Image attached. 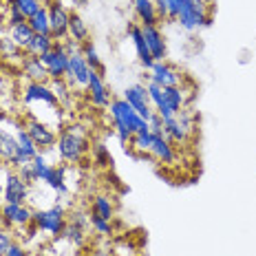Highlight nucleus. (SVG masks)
Segmentation results:
<instances>
[{"mask_svg": "<svg viewBox=\"0 0 256 256\" xmlns=\"http://www.w3.org/2000/svg\"><path fill=\"white\" fill-rule=\"evenodd\" d=\"M56 150H58V157H60L64 164H71V166L82 164L84 157L90 152L88 132L84 130V126H80V124L62 126L60 132H58Z\"/></svg>", "mask_w": 256, "mask_h": 256, "instance_id": "obj_1", "label": "nucleus"}, {"mask_svg": "<svg viewBox=\"0 0 256 256\" xmlns=\"http://www.w3.org/2000/svg\"><path fill=\"white\" fill-rule=\"evenodd\" d=\"M108 108H110V117H113L115 132H117V137H120V142L122 144H130L132 135L140 130V126L146 120H142V117L137 115V110L132 108V106L128 104L124 98L110 100Z\"/></svg>", "mask_w": 256, "mask_h": 256, "instance_id": "obj_2", "label": "nucleus"}, {"mask_svg": "<svg viewBox=\"0 0 256 256\" xmlns=\"http://www.w3.org/2000/svg\"><path fill=\"white\" fill-rule=\"evenodd\" d=\"M22 104L26 108H34V106L40 108L42 106V108H49L53 113H64V106L51 90L49 82H26V86L22 88Z\"/></svg>", "mask_w": 256, "mask_h": 256, "instance_id": "obj_3", "label": "nucleus"}, {"mask_svg": "<svg viewBox=\"0 0 256 256\" xmlns=\"http://www.w3.org/2000/svg\"><path fill=\"white\" fill-rule=\"evenodd\" d=\"M68 221V214H66V208L64 206H51V208H44V210H36L34 212V228L46 236H60L64 226Z\"/></svg>", "mask_w": 256, "mask_h": 256, "instance_id": "obj_4", "label": "nucleus"}, {"mask_svg": "<svg viewBox=\"0 0 256 256\" xmlns=\"http://www.w3.org/2000/svg\"><path fill=\"white\" fill-rule=\"evenodd\" d=\"M177 22L186 31H196L201 26L210 22V14H208V0H184L177 16Z\"/></svg>", "mask_w": 256, "mask_h": 256, "instance_id": "obj_5", "label": "nucleus"}, {"mask_svg": "<svg viewBox=\"0 0 256 256\" xmlns=\"http://www.w3.org/2000/svg\"><path fill=\"white\" fill-rule=\"evenodd\" d=\"M34 208L29 204H0V226L9 230H24L34 226Z\"/></svg>", "mask_w": 256, "mask_h": 256, "instance_id": "obj_6", "label": "nucleus"}, {"mask_svg": "<svg viewBox=\"0 0 256 256\" xmlns=\"http://www.w3.org/2000/svg\"><path fill=\"white\" fill-rule=\"evenodd\" d=\"M2 172H4L2 204H26V201H29V194H31V186L9 166H4Z\"/></svg>", "mask_w": 256, "mask_h": 256, "instance_id": "obj_7", "label": "nucleus"}, {"mask_svg": "<svg viewBox=\"0 0 256 256\" xmlns=\"http://www.w3.org/2000/svg\"><path fill=\"white\" fill-rule=\"evenodd\" d=\"M22 124L26 128V132H29V137L36 142V146H38L42 152L49 150V148H56V142H58L56 128H51L49 124H44V122L36 120V117H29V115H24Z\"/></svg>", "mask_w": 256, "mask_h": 256, "instance_id": "obj_8", "label": "nucleus"}, {"mask_svg": "<svg viewBox=\"0 0 256 256\" xmlns=\"http://www.w3.org/2000/svg\"><path fill=\"white\" fill-rule=\"evenodd\" d=\"M0 157L4 159V166H9L12 170H18L20 166H24L22 157H20L16 128H7L4 124H0Z\"/></svg>", "mask_w": 256, "mask_h": 256, "instance_id": "obj_9", "label": "nucleus"}, {"mask_svg": "<svg viewBox=\"0 0 256 256\" xmlns=\"http://www.w3.org/2000/svg\"><path fill=\"white\" fill-rule=\"evenodd\" d=\"M88 78H90V66H88V62L84 60L82 51L68 56V68H66V76H64V80L71 84V88L86 90Z\"/></svg>", "mask_w": 256, "mask_h": 256, "instance_id": "obj_10", "label": "nucleus"}, {"mask_svg": "<svg viewBox=\"0 0 256 256\" xmlns=\"http://www.w3.org/2000/svg\"><path fill=\"white\" fill-rule=\"evenodd\" d=\"M49 24H51V38L62 42L68 38V20H71V9H66L62 2H51L49 7Z\"/></svg>", "mask_w": 256, "mask_h": 256, "instance_id": "obj_11", "label": "nucleus"}, {"mask_svg": "<svg viewBox=\"0 0 256 256\" xmlns=\"http://www.w3.org/2000/svg\"><path fill=\"white\" fill-rule=\"evenodd\" d=\"M150 82L159 84L162 88L181 86V84H184V76H181L172 64H168L166 60H162V62H154L150 66Z\"/></svg>", "mask_w": 256, "mask_h": 256, "instance_id": "obj_12", "label": "nucleus"}, {"mask_svg": "<svg viewBox=\"0 0 256 256\" xmlns=\"http://www.w3.org/2000/svg\"><path fill=\"white\" fill-rule=\"evenodd\" d=\"M124 100L137 110V115H140L142 120H146V122L150 120L152 106H150V98H148V90L144 84H132V86H128L124 90Z\"/></svg>", "mask_w": 256, "mask_h": 256, "instance_id": "obj_13", "label": "nucleus"}, {"mask_svg": "<svg viewBox=\"0 0 256 256\" xmlns=\"http://www.w3.org/2000/svg\"><path fill=\"white\" fill-rule=\"evenodd\" d=\"M42 62H44L46 71H49V78L51 80H60L66 76V68H68V53L64 51V46L60 42H56V46L42 56Z\"/></svg>", "mask_w": 256, "mask_h": 256, "instance_id": "obj_14", "label": "nucleus"}, {"mask_svg": "<svg viewBox=\"0 0 256 256\" xmlns=\"http://www.w3.org/2000/svg\"><path fill=\"white\" fill-rule=\"evenodd\" d=\"M86 93H88V100L93 106H98V108H108L110 93H108V86H106V82L102 78V71H93V68H90Z\"/></svg>", "mask_w": 256, "mask_h": 256, "instance_id": "obj_15", "label": "nucleus"}, {"mask_svg": "<svg viewBox=\"0 0 256 256\" xmlns=\"http://www.w3.org/2000/svg\"><path fill=\"white\" fill-rule=\"evenodd\" d=\"M38 184H44L46 188H51L58 196H66L68 194V184H66V166H56L49 164V168L44 170V174L40 177Z\"/></svg>", "mask_w": 256, "mask_h": 256, "instance_id": "obj_16", "label": "nucleus"}, {"mask_svg": "<svg viewBox=\"0 0 256 256\" xmlns=\"http://www.w3.org/2000/svg\"><path fill=\"white\" fill-rule=\"evenodd\" d=\"M142 34H144V40H146L148 49L152 53V60L154 62L166 60L168 46H166V38H164L162 29H159L157 24H146V26H142Z\"/></svg>", "mask_w": 256, "mask_h": 256, "instance_id": "obj_17", "label": "nucleus"}, {"mask_svg": "<svg viewBox=\"0 0 256 256\" xmlns=\"http://www.w3.org/2000/svg\"><path fill=\"white\" fill-rule=\"evenodd\" d=\"M20 68H22V76L29 80V82H49V71H46L44 62L42 58H36V56H26L22 58L20 62Z\"/></svg>", "mask_w": 256, "mask_h": 256, "instance_id": "obj_18", "label": "nucleus"}, {"mask_svg": "<svg viewBox=\"0 0 256 256\" xmlns=\"http://www.w3.org/2000/svg\"><path fill=\"white\" fill-rule=\"evenodd\" d=\"M128 36H130L132 44H135V51H137V58H140L142 66L150 71V66L154 64V60H152V53H150V49H148L146 40H144L142 24H128Z\"/></svg>", "mask_w": 256, "mask_h": 256, "instance_id": "obj_19", "label": "nucleus"}, {"mask_svg": "<svg viewBox=\"0 0 256 256\" xmlns=\"http://www.w3.org/2000/svg\"><path fill=\"white\" fill-rule=\"evenodd\" d=\"M157 162L162 164H174L177 159V150H174V144L168 140L166 135H152V146H150V152Z\"/></svg>", "mask_w": 256, "mask_h": 256, "instance_id": "obj_20", "label": "nucleus"}, {"mask_svg": "<svg viewBox=\"0 0 256 256\" xmlns=\"http://www.w3.org/2000/svg\"><path fill=\"white\" fill-rule=\"evenodd\" d=\"M14 128H16V137H18V148H20V157H22L24 164H29L31 159L36 157L38 152H42L38 146H36V142L29 137V132H26V128L22 122H14Z\"/></svg>", "mask_w": 256, "mask_h": 256, "instance_id": "obj_21", "label": "nucleus"}, {"mask_svg": "<svg viewBox=\"0 0 256 256\" xmlns=\"http://www.w3.org/2000/svg\"><path fill=\"white\" fill-rule=\"evenodd\" d=\"M132 12H135L142 26L159 22V14H157V7H154L152 0H132Z\"/></svg>", "mask_w": 256, "mask_h": 256, "instance_id": "obj_22", "label": "nucleus"}, {"mask_svg": "<svg viewBox=\"0 0 256 256\" xmlns=\"http://www.w3.org/2000/svg\"><path fill=\"white\" fill-rule=\"evenodd\" d=\"M164 132H166V137L172 144H186L190 140L192 132L186 128L181 122L177 120V115L174 117H168V120H164Z\"/></svg>", "mask_w": 256, "mask_h": 256, "instance_id": "obj_23", "label": "nucleus"}, {"mask_svg": "<svg viewBox=\"0 0 256 256\" xmlns=\"http://www.w3.org/2000/svg\"><path fill=\"white\" fill-rule=\"evenodd\" d=\"M68 38L76 40L78 44H84L90 38L88 24L84 22V18L78 12H71V20H68Z\"/></svg>", "mask_w": 256, "mask_h": 256, "instance_id": "obj_24", "label": "nucleus"}, {"mask_svg": "<svg viewBox=\"0 0 256 256\" xmlns=\"http://www.w3.org/2000/svg\"><path fill=\"white\" fill-rule=\"evenodd\" d=\"M7 36H9V38H12V40L16 42V44L20 46V49L24 51L26 46H29V42L34 40V36H36V34H34V29H31V24L24 20V22H18V24L9 26Z\"/></svg>", "mask_w": 256, "mask_h": 256, "instance_id": "obj_25", "label": "nucleus"}, {"mask_svg": "<svg viewBox=\"0 0 256 256\" xmlns=\"http://www.w3.org/2000/svg\"><path fill=\"white\" fill-rule=\"evenodd\" d=\"M53 46H56V40L51 38V36H42V34H36L34 40L29 42V46L24 49L26 56H36V58H42L46 56Z\"/></svg>", "mask_w": 256, "mask_h": 256, "instance_id": "obj_26", "label": "nucleus"}, {"mask_svg": "<svg viewBox=\"0 0 256 256\" xmlns=\"http://www.w3.org/2000/svg\"><path fill=\"white\" fill-rule=\"evenodd\" d=\"M90 212H93V214H98V216H102V218H106V221H113L115 208H113L110 196H106V194L93 196V201H90Z\"/></svg>", "mask_w": 256, "mask_h": 256, "instance_id": "obj_27", "label": "nucleus"}, {"mask_svg": "<svg viewBox=\"0 0 256 256\" xmlns=\"http://www.w3.org/2000/svg\"><path fill=\"white\" fill-rule=\"evenodd\" d=\"M130 146L135 148L137 152H150V146H152V132H150V126L148 122H144L140 126V130L132 135L130 140Z\"/></svg>", "mask_w": 256, "mask_h": 256, "instance_id": "obj_28", "label": "nucleus"}, {"mask_svg": "<svg viewBox=\"0 0 256 256\" xmlns=\"http://www.w3.org/2000/svg\"><path fill=\"white\" fill-rule=\"evenodd\" d=\"M26 22L31 24V29H34V34H42V36H51V24H49V9L42 4V7L31 16Z\"/></svg>", "mask_w": 256, "mask_h": 256, "instance_id": "obj_29", "label": "nucleus"}, {"mask_svg": "<svg viewBox=\"0 0 256 256\" xmlns=\"http://www.w3.org/2000/svg\"><path fill=\"white\" fill-rule=\"evenodd\" d=\"M58 238L66 241L68 245H73V248H82L84 241H86V230H84V228L73 226V223L66 221V226H64V230H62V234H60Z\"/></svg>", "mask_w": 256, "mask_h": 256, "instance_id": "obj_30", "label": "nucleus"}, {"mask_svg": "<svg viewBox=\"0 0 256 256\" xmlns=\"http://www.w3.org/2000/svg\"><path fill=\"white\" fill-rule=\"evenodd\" d=\"M0 58H4V60H18L22 62L24 58V51L20 49L16 42L9 38V36H0Z\"/></svg>", "mask_w": 256, "mask_h": 256, "instance_id": "obj_31", "label": "nucleus"}, {"mask_svg": "<svg viewBox=\"0 0 256 256\" xmlns=\"http://www.w3.org/2000/svg\"><path fill=\"white\" fill-rule=\"evenodd\" d=\"M49 86H51L53 93H56V98L60 100L62 106H66L68 102H71L73 88H71V84H68L64 78H60V80H49Z\"/></svg>", "mask_w": 256, "mask_h": 256, "instance_id": "obj_32", "label": "nucleus"}, {"mask_svg": "<svg viewBox=\"0 0 256 256\" xmlns=\"http://www.w3.org/2000/svg\"><path fill=\"white\" fill-rule=\"evenodd\" d=\"M82 56H84V60L88 62V66L93 68V71H102V58H100L98 49L93 46V42L90 40H86L82 44Z\"/></svg>", "mask_w": 256, "mask_h": 256, "instance_id": "obj_33", "label": "nucleus"}, {"mask_svg": "<svg viewBox=\"0 0 256 256\" xmlns=\"http://www.w3.org/2000/svg\"><path fill=\"white\" fill-rule=\"evenodd\" d=\"M90 157H93V162L98 164V166H110V164H113L110 150L104 146L102 142H98V144H93V146H90Z\"/></svg>", "mask_w": 256, "mask_h": 256, "instance_id": "obj_34", "label": "nucleus"}, {"mask_svg": "<svg viewBox=\"0 0 256 256\" xmlns=\"http://www.w3.org/2000/svg\"><path fill=\"white\" fill-rule=\"evenodd\" d=\"M7 2H9V7L18 9V12L22 14L26 20H29L31 16H34V14H36V12H38V9L42 7V4L38 2V0H7Z\"/></svg>", "mask_w": 256, "mask_h": 256, "instance_id": "obj_35", "label": "nucleus"}, {"mask_svg": "<svg viewBox=\"0 0 256 256\" xmlns=\"http://www.w3.org/2000/svg\"><path fill=\"white\" fill-rule=\"evenodd\" d=\"M88 221H90V228H93L98 234H102V236L113 234V226H110V221H106V218H102V216H98V214H93V212H90Z\"/></svg>", "mask_w": 256, "mask_h": 256, "instance_id": "obj_36", "label": "nucleus"}, {"mask_svg": "<svg viewBox=\"0 0 256 256\" xmlns=\"http://www.w3.org/2000/svg\"><path fill=\"white\" fill-rule=\"evenodd\" d=\"M14 241H16L14 232L9 230V228L0 226V256H2L4 252H7L9 248H12V243H14Z\"/></svg>", "mask_w": 256, "mask_h": 256, "instance_id": "obj_37", "label": "nucleus"}, {"mask_svg": "<svg viewBox=\"0 0 256 256\" xmlns=\"http://www.w3.org/2000/svg\"><path fill=\"white\" fill-rule=\"evenodd\" d=\"M68 223H73V226L78 228H84V230H88L90 228V221H88V214L82 210H73L71 214H68Z\"/></svg>", "mask_w": 256, "mask_h": 256, "instance_id": "obj_38", "label": "nucleus"}, {"mask_svg": "<svg viewBox=\"0 0 256 256\" xmlns=\"http://www.w3.org/2000/svg\"><path fill=\"white\" fill-rule=\"evenodd\" d=\"M148 126H150L152 135H166V132H164V117L159 113H154V110H152L150 120H148Z\"/></svg>", "mask_w": 256, "mask_h": 256, "instance_id": "obj_39", "label": "nucleus"}, {"mask_svg": "<svg viewBox=\"0 0 256 256\" xmlns=\"http://www.w3.org/2000/svg\"><path fill=\"white\" fill-rule=\"evenodd\" d=\"M24 16L18 12V9H14V7H7V18H4V24H7V29L9 26H14V24H18V22H24Z\"/></svg>", "mask_w": 256, "mask_h": 256, "instance_id": "obj_40", "label": "nucleus"}, {"mask_svg": "<svg viewBox=\"0 0 256 256\" xmlns=\"http://www.w3.org/2000/svg\"><path fill=\"white\" fill-rule=\"evenodd\" d=\"M2 256H29V252H26L24 245L20 243V241H14V243H12V248H9Z\"/></svg>", "mask_w": 256, "mask_h": 256, "instance_id": "obj_41", "label": "nucleus"}, {"mask_svg": "<svg viewBox=\"0 0 256 256\" xmlns=\"http://www.w3.org/2000/svg\"><path fill=\"white\" fill-rule=\"evenodd\" d=\"M16 172H18L20 177H22L29 186H34V184H36V181H34V170H31V164H24V166H20L18 170H16Z\"/></svg>", "mask_w": 256, "mask_h": 256, "instance_id": "obj_42", "label": "nucleus"}, {"mask_svg": "<svg viewBox=\"0 0 256 256\" xmlns=\"http://www.w3.org/2000/svg\"><path fill=\"white\" fill-rule=\"evenodd\" d=\"M166 2H168V18L170 20H177L181 2H184V0H166Z\"/></svg>", "mask_w": 256, "mask_h": 256, "instance_id": "obj_43", "label": "nucleus"}, {"mask_svg": "<svg viewBox=\"0 0 256 256\" xmlns=\"http://www.w3.org/2000/svg\"><path fill=\"white\" fill-rule=\"evenodd\" d=\"M154 7H157V14H159V20L168 18V2L166 0H152Z\"/></svg>", "mask_w": 256, "mask_h": 256, "instance_id": "obj_44", "label": "nucleus"}, {"mask_svg": "<svg viewBox=\"0 0 256 256\" xmlns=\"http://www.w3.org/2000/svg\"><path fill=\"white\" fill-rule=\"evenodd\" d=\"M86 2H88V0H64V7H66V9H73V12H76V9H82Z\"/></svg>", "mask_w": 256, "mask_h": 256, "instance_id": "obj_45", "label": "nucleus"}, {"mask_svg": "<svg viewBox=\"0 0 256 256\" xmlns=\"http://www.w3.org/2000/svg\"><path fill=\"white\" fill-rule=\"evenodd\" d=\"M9 120V113H7V108H4L2 104H0V124H2V122H7Z\"/></svg>", "mask_w": 256, "mask_h": 256, "instance_id": "obj_46", "label": "nucleus"}, {"mask_svg": "<svg viewBox=\"0 0 256 256\" xmlns=\"http://www.w3.org/2000/svg\"><path fill=\"white\" fill-rule=\"evenodd\" d=\"M2 194H4V181L0 179V204H2Z\"/></svg>", "mask_w": 256, "mask_h": 256, "instance_id": "obj_47", "label": "nucleus"}, {"mask_svg": "<svg viewBox=\"0 0 256 256\" xmlns=\"http://www.w3.org/2000/svg\"><path fill=\"white\" fill-rule=\"evenodd\" d=\"M38 2H40V4H44V7H49V4H51V2H56V0H38Z\"/></svg>", "mask_w": 256, "mask_h": 256, "instance_id": "obj_48", "label": "nucleus"}, {"mask_svg": "<svg viewBox=\"0 0 256 256\" xmlns=\"http://www.w3.org/2000/svg\"><path fill=\"white\" fill-rule=\"evenodd\" d=\"M2 168H4V159L0 157V170H2Z\"/></svg>", "mask_w": 256, "mask_h": 256, "instance_id": "obj_49", "label": "nucleus"}, {"mask_svg": "<svg viewBox=\"0 0 256 256\" xmlns=\"http://www.w3.org/2000/svg\"><path fill=\"white\" fill-rule=\"evenodd\" d=\"M56 2H62V4H64V0H56Z\"/></svg>", "mask_w": 256, "mask_h": 256, "instance_id": "obj_50", "label": "nucleus"}, {"mask_svg": "<svg viewBox=\"0 0 256 256\" xmlns=\"http://www.w3.org/2000/svg\"><path fill=\"white\" fill-rule=\"evenodd\" d=\"M38 256H49V254H38Z\"/></svg>", "mask_w": 256, "mask_h": 256, "instance_id": "obj_51", "label": "nucleus"}]
</instances>
